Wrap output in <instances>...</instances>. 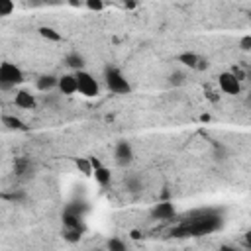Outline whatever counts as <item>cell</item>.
Listing matches in <instances>:
<instances>
[{
    "label": "cell",
    "instance_id": "cell-24",
    "mask_svg": "<svg viewBox=\"0 0 251 251\" xmlns=\"http://www.w3.org/2000/svg\"><path fill=\"white\" fill-rule=\"evenodd\" d=\"M82 4L92 12H102L104 10V0H82Z\"/></svg>",
    "mask_w": 251,
    "mask_h": 251
},
{
    "label": "cell",
    "instance_id": "cell-4",
    "mask_svg": "<svg viewBox=\"0 0 251 251\" xmlns=\"http://www.w3.org/2000/svg\"><path fill=\"white\" fill-rule=\"evenodd\" d=\"M73 75L76 78V92H80L82 96H88V98H94L100 94V84L88 71L80 69V71H75Z\"/></svg>",
    "mask_w": 251,
    "mask_h": 251
},
{
    "label": "cell",
    "instance_id": "cell-28",
    "mask_svg": "<svg viewBox=\"0 0 251 251\" xmlns=\"http://www.w3.org/2000/svg\"><path fill=\"white\" fill-rule=\"evenodd\" d=\"M127 186H129V190H131V192H135V190H139V188H141V184L137 182V178H127Z\"/></svg>",
    "mask_w": 251,
    "mask_h": 251
},
{
    "label": "cell",
    "instance_id": "cell-23",
    "mask_svg": "<svg viewBox=\"0 0 251 251\" xmlns=\"http://www.w3.org/2000/svg\"><path fill=\"white\" fill-rule=\"evenodd\" d=\"M14 12V0H0V18H6Z\"/></svg>",
    "mask_w": 251,
    "mask_h": 251
},
{
    "label": "cell",
    "instance_id": "cell-8",
    "mask_svg": "<svg viewBox=\"0 0 251 251\" xmlns=\"http://www.w3.org/2000/svg\"><path fill=\"white\" fill-rule=\"evenodd\" d=\"M14 173L20 178H29V176H33L35 167L27 157H16L14 159Z\"/></svg>",
    "mask_w": 251,
    "mask_h": 251
},
{
    "label": "cell",
    "instance_id": "cell-15",
    "mask_svg": "<svg viewBox=\"0 0 251 251\" xmlns=\"http://www.w3.org/2000/svg\"><path fill=\"white\" fill-rule=\"evenodd\" d=\"M176 61H178V63H182V65H184V67H188V69H196V67H198L200 57H198L196 53H192V51H184V53L176 55Z\"/></svg>",
    "mask_w": 251,
    "mask_h": 251
},
{
    "label": "cell",
    "instance_id": "cell-11",
    "mask_svg": "<svg viewBox=\"0 0 251 251\" xmlns=\"http://www.w3.org/2000/svg\"><path fill=\"white\" fill-rule=\"evenodd\" d=\"M57 80H59V76H55V75H41L35 80V86L39 92H51L53 88H57Z\"/></svg>",
    "mask_w": 251,
    "mask_h": 251
},
{
    "label": "cell",
    "instance_id": "cell-19",
    "mask_svg": "<svg viewBox=\"0 0 251 251\" xmlns=\"http://www.w3.org/2000/svg\"><path fill=\"white\" fill-rule=\"evenodd\" d=\"M65 210L71 212V214H76V216L84 218V214L88 212V204H86V202H71V204H67Z\"/></svg>",
    "mask_w": 251,
    "mask_h": 251
},
{
    "label": "cell",
    "instance_id": "cell-2",
    "mask_svg": "<svg viewBox=\"0 0 251 251\" xmlns=\"http://www.w3.org/2000/svg\"><path fill=\"white\" fill-rule=\"evenodd\" d=\"M104 82H106V88L114 94H129L131 92V84L129 80L126 78V75L114 67V65H108L104 69Z\"/></svg>",
    "mask_w": 251,
    "mask_h": 251
},
{
    "label": "cell",
    "instance_id": "cell-30",
    "mask_svg": "<svg viewBox=\"0 0 251 251\" xmlns=\"http://www.w3.org/2000/svg\"><path fill=\"white\" fill-rule=\"evenodd\" d=\"M63 2H67V0H41V4H47V6H59Z\"/></svg>",
    "mask_w": 251,
    "mask_h": 251
},
{
    "label": "cell",
    "instance_id": "cell-12",
    "mask_svg": "<svg viewBox=\"0 0 251 251\" xmlns=\"http://www.w3.org/2000/svg\"><path fill=\"white\" fill-rule=\"evenodd\" d=\"M65 63H67V67L73 69V71L84 69V57H82L78 51H71V53L65 57Z\"/></svg>",
    "mask_w": 251,
    "mask_h": 251
},
{
    "label": "cell",
    "instance_id": "cell-25",
    "mask_svg": "<svg viewBox=\"0 0 251 251\" xmlns=\"http://www.w3.org/2000/svg\"><path fill=\"white\" fill-rule=\"evenodd\" d=\"M169 82H171L173 86L182 84V82H184V75H182V73H173V75L169 76Z\"/></svg>",
    "mask_w": 251,
    "mask_h": 251
},
{
    "label": "cell",
    "instance_id": "cell-31",
    "mask_svg": "<svg viewBox=\"0 0 251 251\" xmlns=\"http://www.w3.org/2000/svg\"><path fill=\"white\" fill-rule=\"evenodd\" d=\"M90 159V165H92V169H96V167H100L102 163H100V159H96V157H88Z\"/></svg>",
    "mask_w": 251,
    "mask_h": 251
},
{
    "label": "cell",
    "instance_id": "cell-16",
    "mask_svg": "<svg viewBox=\"0 0 251 251\" xmlns=\"http://www.w3.org/2000/svg\"><path fill=\"white\" fill-rule=\"evenodd\" d=\"M39 35L43 37V39H47V41H53V43H59V41H63V35L55 29V27H49V25H41L39 29Z\"/></svg>",
    "mask_w": 251,
    "mask_h": 251
},
{
    "label": "cell",
    "instance_id": "cell-21",
    "mask_svg": "<svg viewBox=\"0 0 251 251\" xmlns=\"http://www.w3.org/2000/svg\"><path fill=\"white\" fill-rule=\"evenodd\" d=\"M82 231H84V227H65V239L71 241V243H75V241L80 239Z\"/></svg>",
    "mask_w": 251,
    "mask_h": 251
},
{
    "label": "cell",
    "instance_id": "cell-20",
    "mask_svg": "<svg viewBox=\"0 0 251 251\" xmlns=\"http://www.w3.org/2000/svg\"><path fill=\"white\" fill-rule=\"evenodd\" d=\"M75 165H76V169L82 173V175H92V165H90V159L88 157H78V159H75Z\"/></svg>",
    "mask_w": 251,
    "mask_h": 251
},
{
    "label": "cell",
    "instance_id": "cell-14",
    "mask_svg": "<svg viewBox=\"0 0 251 251\" xmlns=\"http://www.w3.org/2000/svg\"><path fill=\"white\" fill-rule=\"evenodd\" d=\"M92 175H94V178H96V182H98L100 186H108L110 180H112V173H110V169H106L104 165L92 169Z\"/></svg>",
    "mask_w": 251,
    "mask_h": 251
},
{
    "label": "cell",
    "instance_id": "cell-5",
    "mask_svg": "<svg viewBox=\"0 0 251 251\" xmlns=\"http://www.w3.org/2000/svg\"><path fill=\"white\" fill-rule=\"evenodd\" d=\"M218 84H220V90L224 92V94H239L241 92V82L229 73V71H226V73H220V76H218Z\"/></svg>",
    "mask_w": 251,
    "mask_h": 251
},
{
    "label": "cell",
    "instance_id": "cell-27",
    "mask_svg": "<svg viewBox=\"0 0 251 251\" xmlns=\"http://www.w3.org/2000/svg\"><path fill=\"white\" fill-rule=\"evenodd\" d=\"M229 73H231L239 82H243V80H245V76H247V75H245V71H243V69H239V67H233Z\"/></svg>",
    "mask_w": 251,
    "mask_h": 251
},
{
    "label": "cell",
    "instance_id": "cell-22",
    "mask_svg": "<svg viewBox=\"0 0 251 251\" xmlns=\"http://www.w3.org/2000/svg\"><path fill=\"white\" fill-rule=\"evenodd\" d=\"M106 247H108L110 251H126V249H127V243L122 241L120 237H112V239L106 243Z\"/></svg>",
    "mask_w": 251,
    "mask_h": 251
},
{
    "label": "cell",
    "instance_id": "cell-13",
    "mask_svg": "<svg viewBox=\"0 0 251 251\" xmlns=\"http://www.w3.org/2000/svg\"><path fill=\"white\" fill-rule=\"evenodd\" d=\"M2 126H6L8 129H16V131H25V129H27V126H25L20 118L10 116V114H4V116H2Z\"/></svg>",
    "mask_w": 251,
    "mask_h": 251
},
{
    "label": "cell",
    "instance_id": "cell-9",
    "mask_svg": "<svg viewBox=\"0 0 251 251\" xmlns=\"http://www.w3.org/2000/svg\"><path fill=\"white\" fill-rule=\"evenodd\" d=\"M14 102H16V106L22 108V110H33V108L37 106L35 96H33L31 92H27V90H18L16 96H14Z\"/></svg>",
    "mask_w": 251,
    "mask_h": 251
},
{
    "label": "cell",
    "instance_id": "cell-1",
    "mask_svg": "<svg viewBox=\"0 0 251 251\" xmlns=\"http://www.w3.org/2000/svg\"><path fill=\"white\" fill-rule=\"evenodd\" d=\"M224 224V216L220 210H214V208H206V210H196L192 212L184 222H180L176 227L171 229V235L175 237H186V235H192V237H198V235H208V233H214L222 227Z\"/></svg>",
    "mask_w": 251,
    "mask_h": 251
},
{
    "label": "cell",
    "instance_id": "cell-26",
    "mask_svg": "<svg viewBox=\"0 0 251 251\" xmlns=\"http://www.w3.org/2000/svg\"><path fill=\"white\" fill-rule=\"evenodd\" d=\"M239 47H241V51H251V35H249V33L241 37V41H239Z\"/></svg>",
    "mask_w": 251,
    "mask_h": 251
},
{
    "label": "cell",
    "instance_id": "cell-3",
    "mask_svg": "<svg viewBox=\"0 0 251 251\" xmlns=\"http://www.w3.org/2000/svg\"><path fill=\"white\" fill-rule=\"evenodd\" d=\"M24 82V73L18 65L14 63H0V90L6 92V90H12L16 88V84H22Z\"/></svg>",
    "mask_w": 251,
    "mask_h": 251
},
{
    "label": "cell",
    "instance_id": "cell-34",
    "mask_svg": "<svg viewBox=\"0 0 251 251\" xmlns=\"http://www.w3.org/2000/svg\"><path fill=\"white\" fill-rule=\"evenodd\" d=\"M27 2H29V4H35V6H37V4H41V0H27Z\"/></svg>",
    "mask_w": 251,
    "mask_h": 251
},
{
    "label": "cell",
    "instance_id": "cell-6",
    "mask_svg": "<svg viewBox=\"0 0 251 251\" xmlns=\"http://www.w3.org/2000/svg\"><path fill=\"white\" fill-rule=\"evenodd\" d=\"M114 161L120 167H126L133 161V149L129 145V141H118L114 147Z\"/></svg>",
    "mask_w": 251,
    "mask_h": 251
},
{
    "label": "cell",
    "instance_id": "cell-10",
    "mask_svg": "<svg viewBox=\"0 0 251 251\" xmlns=\"http://www.w3.org/2000/svg\"><path fill=\"white\" fill-rule=\"evenodd\" d=\"M57 88L65 96L75 94L76 92V78H75V75H61L59 80H57Z\"/></svg>",
    "mask_w": 251,
    "mask_h": 251
},
{
    "label": "cell",
    "instance_id": "cell-29",
    "mask_svg": "<svg viewBox=\"0 0 251 251\" xmlns=\"http://www.w3.org/2000/svg\"><path fill=\"white\" fill-rule=\"evenodd\" d=\"M122 4H124L126 10H133V8H137L139 0H122Z\"/></svg>",
    "mask_w": 251,
    "mask_h": 251
},
{
    "label": "cell",
    "instance_id": "cell-32",
    "mask_svg": "<svg viewBox=\"0 0 251 251\" xmlns=\"http://www.w3.org/2000/svg\"><path fill=\"white\" fill-rule=\"evenodd\" d=\"M71 6H82V0H67Z\"/></svg>",
    "mask_w": 251,
    "mask_h": 251
},
{
    "label": "cell",
    "instance_id": "cell-17",
    "mask_svg": "<svg viewBox=\"0 0 251 251\" xmlns=\"http://www.w3.org/2000/svg\"><path fill=\"white\" fill-rule=\"evenodd\" d=\"M63 226L65 227H84L82 224V218L76 216V214H71V212H63Z\"/></svg>",
    "mask_w": 251,
    "mask_h": 251
},
{
    "label": "cell",
    "instance_id": "cell-7",
    "mask_svg": "<svg viewBox=\"0 0 251 251\" xmlns=\"http://www.w3.org/2000/svg\"><path fill=\"white\" fill-rule=\"evenodd\" d=\"M176 216V210H175V204L165 200V202H159L151 208V218L153 220H173Z\"/></svg>",
    "mask_w": 251,
    "mask_h": 251
},
{
    "label": "cell",
    "instance_id": "cell-33",
    "mask_svg": "<svg viewBox=\"0 0 251 251\" xmlns=\"http://www.w3.org/2000/svg\"><path fill=\"white\" fill-rule=\"evenodd\" d=\"M131 237H133V239H139L141 235H139V231H131Z\"/></svg>",
    "mask_w": 251,
    "mask_h": 251
},
{
    "label": "cell",
    "instance_id": "cell-18",
    "mask_svg": "<svg viewBox=\"0 0 251 251\" xmlns=\"http://www.w3.org/2000/svg\"><path fill=\"white\" fill-rule=\"evenodd\" d=\"M0 198L10 200V202H14V204H22V202H25L27 194H25V190L18 188V190H12V192H6V194H0Z\"/></svg>",
    "mask_w": 251,
    "mask_h": 251
}]
</instances>
